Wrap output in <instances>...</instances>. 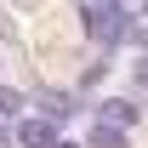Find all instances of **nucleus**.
Instances as JSON below:
<instances>
[{"label": "nucleus", "mask_w": 148, "mask_h": 148, "mask_svg": "<svg viewBox=\"0 0 148 148\" xmlns=\"http://www.w3.org/2000/svg\"><path fill=\"white\" fill-rule=\"evenodd\" d=\"M17 114H23V91L0 86V120H17Z\"/></svg>", "instance_id": "obj_6"}, {"label": "nucleus", "mask_w": 148, "mask_h": 148, "mask_svg": "<svg viewBox=\"0 0 148 148\" xmlns=\"http://www.w3.org/2000/svg\"><path fill=\"white\" fill-rule=\"evenodd\" d=\"M86 148H125V131H114V125H91V143Z\"/></svg>", "instance_id": "obj_5"}, {"label": "nucleus", "mask_w": 148, "mask_h": 148, "mask_svg": "<svg viewBox=\"0 0 148 148\" xmlns=\"http://www.w3.org/2000/svg\"><path fill=\"white\" fill-rule=\"evenodd\" d=\"M80 23H86V34L97 46H120L125 40V23H131V6H120V0H86L80 6Z\"/></svg>", "instance_id": "obj_1"}, {"label": "nucleus", "mask_w": 148, "mask_h": 148, "mask_svg": "<svg viewBox=\"0 0 148 148\" xmlns=\"http://www.w3.org/2000/svg\"><path fill=\"white\" fill-rule=\"evenodd\" d=\"M69 114H80L69 91H40V120H51V125H63Z\"/></svg>", "instance_id": "obj_4"}, {"label": "nucleus", "mask_w": 148, "mask_h": 148, "mask_svg": "<svg viewBox=\"0 0 148 148\" xmlns=\"http://www.w3.org/2000/svg\"><path fill=\"white\" fill-rule=\"evenodd\" d=\"M131 12H137V17H143V23H148V0H137V6H131Z\"/></svg>", "instance_id": "obj_9"}, {"label": "nucleus", "mask_w": 148, "mask_h": 148, "mask_svg": "<svg viewBox=\"0 0 148 148\" xmlns=\"http://www.w3.org/2000/svg\"><path fill=\"white\" fill-rule=\"evenodd\" d=\"M131 80H137V86H143V91H148V57H143V63H137V69H131Z\"/></svg>", "instance_id": "obj_7"}, {"label": "nucleus", "mask_w": 148, "mask_h": 148, "mask_svg": "<svg viewBox=\"0 0 148 148\" xmlns=\"http://www.w3.org/2000/svg\"><path fill=\"white\" fill-rule=\"evenodd\" d=\"M57 148H80V143H57Z\"/></svg>", "instance_id": "obj_10"}, {"label": "nucleus", "mask_w": 148, "mask_h": 148, "mask_svg": "<svg viewBox=\"0 0 148 148\" xmlns=\"http://www.w3.org/2000/svg\"><path fill=\"white\" fill-rule=\"evenodd\" d=\"M97 125L131 131V125H137V103H125V97H108V103H97Z\"/></svg>", "instance_id": "obj_2"}, {"label": "nucleus", "mask_w": 148, "mask_h": 148, "mask_svg": "<svg viewBox=\"0 0 148 148\" xmlns=\"http://www.w3.org/2000/svg\"><path fill=\"white\" fill-rule=\"evenodd\" d=\"M12 143H17V137H12V131H6V125H0V148H12Z\"/></svg>", "instance_id": "obj_8"}, {"label": "nucleus", "mask_w": 148, "mask_h": 148, "mask_svg": "<svg viewBox=\"0 0 148 148\" xmlns=\"http://www.w3.org/2000/svg\"><path fill=\"white\" fill-rule=\"evenodd\" d=\"M17 143H23V148H57L63 137H57L51 120H40V114H34V120H23V125H17Z\"/></svg>", "instance_id": "obj_3"}]
</instances>
